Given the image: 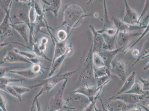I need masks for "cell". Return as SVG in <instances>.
<instances>
[{
  "label": "cell",
  "mask_w": 149,
  "mask_h": 111,
  "mask_svg": "<svg viewBox=\"0 0 149 111\" xmlns=\"http://www.w3.org/2000/svg\"><path fill=\"white\" fill-rule=\"evenodd\" d=\"M93 44L92 42L90 50L85 59L84 65L80 79L81 80L85 82V84L89 85L88 83L90 82V83H93L95 85L96 81L94 76V66L93 62Z\"/></svg>",
  "instance_id": "obj_1"
},
{
  "label": "cell",
  "mask_w": 149,
  "mask_h": 111,
  "mask_svg": "<svg viewBox=\"0 0 149 111\" xmlns=\"http://www.w3.org/2000/svg\"><path fill=\"white\" fill-rule=\"evenodd\" d=\"M148 92L145 94L139 95L131 93H124L118 96H112L109 98V101H111L115 100H119L129 105H136L146 98L149 99L147 96Z\"/></svg>",
  "instance_id": "obj_2"
},
{
  "label": "cell",
  "mask_w": 149,
  "mask_h": 111,
  "mask_svg": "<svg viewBox=\"0 0 149 111\" xmlns=\"http://www.w3.org/2000/svg\"><path fill=\"white\" fill-rule=\"evenodd\" d=\"M125 12L122 21L128 25H139L143 26L139 22V16L138 13L128 5L127 1L125 0Z\"/></svg>",
  "instance_id": "obj_3"
},
{
  "label": "cell",
  "mask_w": 149,
  "mask_h": 111,
  "mask_svg": "<svg viewBox=\"0 0 149 111\" xmlns=\"http://www.w3.org/2000/svg\"><path fill=\"white\" fill-rule=\"evenodd\" d=\"M126 71L125 65L121 60H116L112 62L110 71L118 77L123 82H125L127 78Z\"/></svg>",
  "instance_id": "obj_4"
},
{
  "label": "cell",
  "mask_w": 149,
  "mask_h": 111,
  "mask_svg": "<svg viewBox=\"0 0 149 111\" xmlns=\"http://www.w3.org/2000/svg\"><path fill=\"white\" fill-rule=\"evenodd\" d=\"M142 33H130L129 32H120L118 31L116 37V42L120 47L124 48L128 45L134 38L139 37Z\"/></svg>",
  "instance_id": "obj_5"
},
{
  "label": "cell",
  "mask_w": 149,
  "mask_h": 111,
  "mask_svg": "<svg viewBox=\"0 0 149 111\" xmlns=\"http://www.w3.org/2000/svg\"><path fill=\"white\" fill-rule=\"evenodd\" d=\"M92 33L93 34V52H97L99 53L105 49V42L103 36L102 34L95 30L93 26H89Z\"/></svg>",
  "instance_id": "obj_6"
},
{
  "label": "cell",
  "mask_w": 149,
  "mask_h": 111,
  "mask_svg": "<svg viewBox=\"0 0 149 111\" xmlns=\"http://www.w3.org/2000/svg\"><path fill=\"white\" fill-rule=\"evenodd\" d=\"M103 87L97 88L96 86H91L88 84H85L80 88L74 92V93L84 95L90 101L93 99L98 93H101L100 92H101Z\"/></svg>",
  "instance_id": "obj_7"
},
{
  "label": "cell",
  "mask_w": 149,
  "mask_h": 111,
  "mask_svg": "<svg viewBox=\"0 0 149 111\" xmlns=\"http://www.w3.org/2000/svg\"><path fill=\"white\" fill-rule=\"evenodd\" d=\"M112 19L115 28L120 32H128L129 31L146 29V26H141L139 25H131L123 22L118 17L112 16Z\"/></svg>",
  "instance_id": "obj_8"
},
{
  "label": "cell",
  "mask_w": 149,
  "mask_h": 111,
  "mask_svg": "<svg viewBox=\"0 0 149 111\" xmlns=\"http://www.w3.org/2000/svg\"><path fill=\"white\" fill-rule=\"evenodd\" d=\"M108 104V109L109 111H127L135 108L136 105H129L119 100H115Z\"/></svg>",
  "instance_id": "obj_9"
},
{
  "label": "cell",
  "mask_w": 149,
  "mask_h": 111,
  "mask_svg": "<svg viewBox=\"0 0 149 111\" xmlns=\"http://www.w3.org/2000/svg\"><path fill=\"white\" fill-rule=\"evenodd\" d=\"M123 48V47H120L117 49L112 51L104 50L99 53L100 56L103 60L105 67L110 70L111 64L113 61V59L119 51Z\"/></svg>",
  "instance_id": "obj_10"
},
{
  "label": "cell",
  "mask_w": 149,
  "mask_h": 111,
  "mask_svg": "<svg viewBox=\"0 0 149 111\" xmlns=\"http://www.w3.org/2000/svg\"><path fill=\"white\" fill-rule=\"evenodd\" d=\"M136 74L135 71H132V74L126 78L125 81L124 82V85H123L118 92L116 94V96L125 93L130 90L135 83Z\"/></svg>",
  "instance_id": "obj_11"
},
{
  "label": "cell",
  "mask_w": 149,
  "mask_h": 111,
  "mask_svg": "<svg viewBox=\"0 0 149 111\" xmlns=\"http://www.w3.org/2000/svg\"><path fill=\"white\" fill-rule=\"evenodd\" d=\"M103 36L105 42V49L104 50L112 51L115 49V44L116 41L117 34L114 36H110L105 33H101Z\"/></svg>",
  "instance_id": "obj_12"
},
{
  "label": "cell",
  "mask_w": 149,
  "mask_h": 111,
  "mask_svg": "<svg viewBox=\"0 0 149 111\" xmlns=\"http://www.w3.org/2000/svg\"><path fill=\"white\" fill-rule=\"evenodd\" d=\"M149 56V37L146 39L143 43L140 55L136 61L133 63L132 66L134 65L137 62L139 61L141 59H145Z\"/></svg>",
  "instance_id": "obj_13"
},
{
  "label": "cell",
  "mask_w": 149,
  "mask_h": 111,
  "mask_svg": "<svg viewBox=\"0 0 149 111\" xmlns=\"http://www.w3.org/2000/svg\"><path fill=\"white\" fill-rule=\"evenodd\" d=\"M125 93L141 95L145 94L146 92L143 90V85L140 82H135L130 90Z\"/></svg>",
  "instance_id": "obj_14"
},
{
  "label": "cell",
  "mask_w": 149,
  "mask_h": 111,
  "mask_svg": "<svg viewBox=\"0 0 149 111\" xmlns=\"http://www.w3.org/2000/svg\"><path fill=\"white\" fill-rule=\"evenodd\" d=\"M94 74L95 79L106 75L111 76L110 70L105 66L99 68L94 67Z\"/></svg>",
  "instance_id": "obj_15"
},
{
  "label": "cell",
  "mask_w": 149,
  "mask_h": 111,
  "mask_svg": "<svg viewBox=\"0 0 149 111\" xmlns=\"http://www.w3.org/2000/svg\"><path fill=\"white\" fill-rule=\"evenodd\" d=\"M93 62L94 67L99 68L105 66L103 60L98 52H93Z\"/></svg>",
  "instance_id": "obj_16"
},
{
  "label": "cell",
  "mask_w": 149,
  "mask_h": 111,
  "mask_svg": "<svg viewBox=\"0 0 149 111\" xmlns=\"http://www.w3.org/2000/svg\"><path fill=\"white\" fill-rule=\"evenodd\" d=\"M111 78V76L108 75L96 78V86L97 88H100L101 87H104L110 80Z\"/></svg>",
  "instance_id": "obj_17"
},
{
  "label": "cell",
  "mask_w": 149,
  "mask_h": 111,
  "mask_svg": "<svg viewBox=\"0 0 149 111\" xmlns=\"http://www.w3.org/2000/svg\"><path fill=\"white\" fill-rule=\"evenodd\" d=\"M149 32V22L148 24H147V26H146V29H145V30L143 31V33H142L140 35V36H139V38L137 39V40H136V42H135V43H134V44H133L130 47L127 49L126 50V51H124V53L126 54L129 51H130V50L134 46L136 45L137 43H138L140 41V40H141L143 38V37H144L146 35H147V33H148Z\"/></svg>",
  "instance_id": "obj_18"
},
{
  "label": "cell",
  "mask_w": 149,
  "mask_h": 111,
  "mask_svg": "<svg viewBox=\"0 0 149 111\" xmlns=\"http://www.w3.org/2000/svg\"><path fill=\"white\" fill-rule=\"evenodd\" d=\"M100 93L96 96L94 98L89 101V104L87 105V107L85 108L84 111H95V108L96 106V103L98 98V96H99Z\"/></svg>",
  "instance_id": "obj_19"
},
{
  "label": "cell",
  "mask_w": 149,
  "mask_h": 111,
  "mask_svg": "<svg viewBox=\"0 0 149 111\" xmlns=\"http://www.w3.org/2000/svg\"><path fill=\"white\" fill-rule=\"evenodd\" d=\"M139 80L143 85V89L144 91H149V79H144L139 77Z\"/></svg>",
  "instance_id": "obj_20"
},
{
  "label": "cell",
  "mask_w": 149,
  "mask_h": 111,
  "mask_svg": "<svg viewBox=\"0 0 149 111\" xmlns=\"http://www.w3.org/2000/svg\"><path fill=\"white\" fill-rule=\"evenodd\" d=\"M13 89L16 91L17 93L20 97H21L23 94L29 91V89L24 87H13Z\"/></svg>",
  "instance_id": "obj_21"
},
{
  "label": "cell",
  "mask_w": 149,
  "mask_h": 111,
  "mask_svg": "<svg viewBox=\"0 0 149 111\" xmlns=\"http://www.w3.org/2000/svg\"><path fill=\"white\" fill-rule=\"evenodd\" d=\"M144 16V18L142 21H141L140 23L142 26L143 25V26H146L149 22V9Z\"/></svg>",
  "instance_id": "obj_22"
},
{
  "label": "cell",
  "mask_w": 149,
  "mask_h": 111,
  "mask_svg": "<svg viewBox=\"0 0 149 111\" xmlns=\"http://www.w3.org/2000/svg\"><path fill=\"white\" fill-rule=\"evenodd\" d=\"M140 52L139 50L135 49L132 50V55L134 56L139 57L140 55Z\"/></svg>",
  "instance_id": "obj_23"
},
{
  "label": "cell",
  "mask_w": 149,
  "mask_h": 111,
  "mask_svg": "<svg viewBox=\"0 0 149 111\" xmlns=\"http://www.w3.org/2000/svg\"><path fill=\"white\" fill-rule=\"evenodd\" d=\"M143 109L141 107L137 105V106L135 107V108H133V109L131 110L127 111H143Z\"/></svg>",
  "instance_id": "obj_24"
},
{
  "label": "cell",
  "mask_w": 149,
  "mask_h": 111,
  "mask_svg": "<svg viewBox=\"0 0 149 111\" xmlns=\"http://www.w3.org/2000/svg\"><path fill=\"white\" fill-rule=\"evenodd\" d=\"M1 107L4 111H7L4 101H3L2 97H1Z\"/></svg>",
  "instance_id": "obj_25"
},
{
  "label": "cell",
  "mask_w": 149,
  "mask_h": 111,
  "mask_svg": "<svg viewBox=\"0 0 149 111\" xmlns=\"http://www.w3.org/2000/svg\"><path fill=\"white\" fill-rule=\"evenodd\" d=\"M99 100L100 101V102L101 103V105L102 106V111H109L108 110V109H107L106 108H105V106H104L103 102L102 99L101 98H99Z\"/></svg>",
  "instance_id": "obj_26"
},
{
  "label": "cell",
  "mask_w": 149,
  "mask_h": 111,
  "mask_svg": "<svg viewBox=\"0 0 149 111\" xmlns=\"http://www.w3.org/2000/svg\"><path fill=\"white\" fill-rule=\"evenodd\" d=\"M137 105H139V106H140L142 108H143V110H144L145 111H149V108H148V107L141 105V104L139 103L137 104Z\"/></svg>",
  "instance_id": "obj_27"
},
{
  "label": "cell",
  "mask_w": 149,
  "mask_h": 111,
  "mask_svg": "<svg viewBox=\"0 0 149 111\" xmlns=\"http://www.w3.org/2000/svg\"><path fill=\"white\" fill-rule=\"evenodd\" d=\"M143 69H144L145 71L149 69V62L147 63V64L146 65V66H145Z\"/></svg>",
  "instance_id": "obj_28"
}]
</instances>
